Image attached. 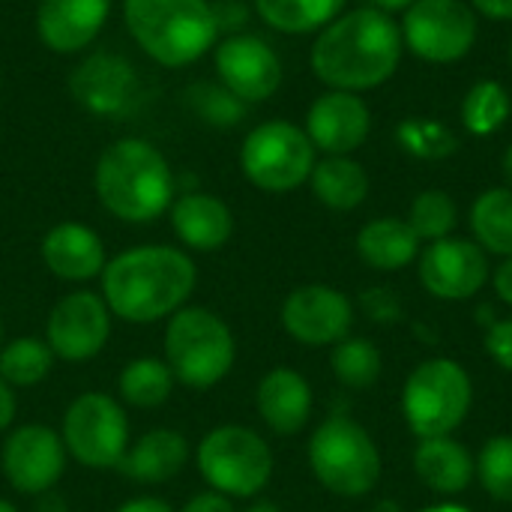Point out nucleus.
Masks as SVG:
<instances>
[{
    "label": "nucleus",
    "mask_w": 512,
    "mask_h": 512,
    "mask_svg": "<svg viewBox=\"0 0 512 512\" xmlns=\"http://www.w3.org/2000/svg\"><path fill=\"white\" fill-rule=\"evenodd\" d=\"M309 468L327 492L363 498L378 486L381 453L360 423L351 417H330L309 441Z\"/></svg>",
    "instance_id": "6"
},
{
    "label": "nucleus",
    "mask_w": 512,
    "mask_h": 512,
    "mask_svg": "<svg viewBox=\"0 0 512 512\" xmlns=\"http://www.w3.org/2000/svg\"><path fill=\"white\" fill-rule=\"evenodd\" d=\"M330 366H333V375L339 378L342 387L366 390V387H372L381 378L384 360H381V351L369 339L345 336L342 342L333 345Z\"/></svg>",
    "instance_id": "32"
},
{
    "label": "nucleus",
    "mask_w": 512,
    "mask_h": 512,
    "mask_svg": "<svg viewBox=\"0 0 512 512\" xmlns=\"http://www.w3.org/2000/svg\"><path fill=\"white\" fill-rule=\"evenodd\" d=\"M123 18L138 48L171 69L201 60L219 36L210 0H123Z\"/></svg>",
    "instance_id": "4"
},
{
    "label": "nucleus",
    "mask_w": 512,
    "mask_h": 512,
    "mask_svg": "<svg viewBox=\"0 0 512 512\" xmlns=\"http://www.w3.org/2000/svg\"><path fill=\"white\" fill-rule=\"evenodd\" d=\"M189 99L198 108V114L213 126H234L246 111V102H240L222 84H195L189 90Z\"/></svg>",
    "instance_id": "36"
},
{
    "label": "nucleus",
    "mask_w": 512,
    "mask_h": 512,
    "mask_svg": "<svg viewBox=\"0 0 512 512\" xmlns=\"http://www.w3.org/2000/svg\"><path fill=\"white\" fill-rule=\"evenodd\" d=\"M66 444L60 432L42 426V423H24L3 441L0 450V471L6 483L18 495H45L51 492L63 471H66Z\"/></svg>",
    "instance_id": "12"
},
{
    "label": "nucleus",
    "mask_w": 512,
    "mask_h": 512,
    "mask_svg": "<svg viewBox=\"0 0 512 512\" xmlns=\"http://www.w3.org/2000/svg\"><path fill=\"white\" fill-rule=\"evenodd\" d=\"M414 0H369L372 9H381L387 15H396V12H405Z\"/></svg>",
    "instance_id": "45"
},
{
    "label": "nucleus",
    "mask_w": 512,
    "mask_h": 512,
    "mask_svg": "<svg viewBox=\"0 0 512 512\" xmlns=\"http://www.w3.org/2000/svg\"><path fill=\"white\" fill-rule=\"evenodd\" d=\"M255 408L270 432L297 435L312 417V387L300 372L276 366L258 381Z\"/></svg>",
    "instance_id": "21"
},
{
    "label": "nucleus",
    "mask_w": 512,
    "mask_h": 512,
    "mask_svg": "<svg viewBox=\"0 0 512 512\" xmlns=\"http://www.w3.org/2000/svg\"><path fill=\"white\" fill-rule=\"evenodd\" d=\"M15 414H18V399H15V387L6 384L0 378V432H6L12 423H15Z\"/></svg>",
    "instance_id": "41"
},
{
    "label": "nucleus",
    "mask_w": 512,
    "mask_h": 512,
    "mask_svg": "<svg viewBox=\"0 0 512 512\" xmlns=\"http://www.w3.org/2000/svg\"><path fill=\"white\" fill-rule=\"evenodd\" d=\"M345 3L348 0H252L261 21L288 36L324 30L345 12Z\"/></svg>",
    "instance_id": "27"
},
{
    "label": "nucleus",
    "mask_w": 512,
    "mask_h": 512,
    "mask_svg": "<svg viewBox=\"0 0 512 512\" xmlns=\"http://www.w3.org/2000/svg\"><path fill=\"white\" fill-rule=\"evenodd\" d=\"M114 0H39L36 36L54 54L84 51L105 27Z\"/></svg>",
    "instance_id": "19"
},
{
    "label": "nucleus",
    "mask_w": 512,
    "mask_h": 512,
    "mask_svg": "<svg viewBox=\"0 0 512 512\" xmlns=\"http://www.w3.org/2000/svg\"><path fill=\"white\" fill-rule=\"evenodd\" d=\"M396 141L405 153L423 162H441L456 153V132L435 117H405L396 126Z\"/></svg>",
    "instance_id": "33"
},
{
    "label": "nucleus",
    "mask_w": 512,
    "mask_h": 512,
    "mask_svg": "<svg viewBox=\"0 0 512 512\" xmlns=\"http://www.w3.org/2000/svg\"><path fill=\"white\" fill-rule=\"evenodd\" d=\"M408 225L411 231L420 237V243H435V240H444L456 231L459 225V207L456 201L441 192V189H426L420 192L414 201H411V210H408Z\"/></svg>",
    "instance_id": "34"
},
{
    "label": "nucleus",
    "mask_w": 512,
    "mask_h": 512,
    "mask_svg": "<svg viewBox=\"0 0 512 512\" xmlns=\"http://www.w3.org/2000/svg\"><path fill=\"white\" fill-rule=\"evenodd\" d=\"M402 54L405 45L399 21L381 9L357 6L318 30L309 66L330 90L366 93L396 75Z\"/></svg>",
    "instance_id": "1"
},
{
    "label": "nucleus",
    "mask_w": 512,
    "mask_h": 512,
    "mask_svg": "<svg viewBox=\"0 0 512 512\" xmlns=\"http://www.w3.org/2000/svg\"><path fill=\"white\" fill-rule=\"evenodd\" d=\"M99 279L114 318L126 324H153L189 303L198 285V267L186 249L147 243L108 258Z\"/></svg>",
    "instance_id": "2"
},
{
    "label": "nucleus",
    "mask_w": 512,
    "mask_h": 512,
    "mask_svg": "<svg viewBox=\"0 0 512 512\" xmlns=\"http://www.w3.org/2000/svg\"><path fill=\"white\" fill-rule=\"evenodd\" d=\"M306 135L327 156H351L372 132V111L360 93L327 90L306 111Z\"/></svg>",
    "instance_id": "17"
},
{
    "label": "nucleus",
    "mask_w": 512,
    "mask_h": 512,
    "mask_svg": "<svg viewBox=\"0 0 512 512\" xmlns=\"http://www.w3.org/2000/svg\"><path fill=\"white\" fill-rule=\"evenodd\" d=\"M486 351L489 357L504 369L512 372V318L495 321L486 333Z\"/></svg>",
    "instance_id": "37"
},
{
    "label": "nucleus",
    "mask_w": 512,
    "mask_h": 512,
    "mask_svg": "<svg viewBox=\"0 0 512 512\" xmlns=\"http://www.w3.org/2000/svg\"><path fill=\"white\" fill-rule=\"evenodd\" d=\"M171 228L186 249L216 252L234 234V213L210 192H186L171 204Z\"/></svg>",
    "instance_id": "22"
},
{
    "label": "nucleus",
    "mask_w": 512,
    "mask_h": 512,
    "mask_svg": "<svg viewBox=\"0 0 512 512\" xmlns=\"http://www.w3.org/2000/svg\"><path fill=\"white\" fill-rule=\"evenodd\" d=\"M54 351L39 336H18L6 345H0V378L6 384L18 387H36L42 384L54 369Z\"/></svg>",
    "instance_id": "31"
},
{
    "label": "nucleus",
    "mask_w": 512,
    "mask_h": 512,
    "mask_svg": "<svg viewBox=\"0 0 512 512\" xmlns=\"http://www.w3.org/2000/svg\"><path fill=\"white\" fill-rule=\"evenodd\" d=\"M114 512H177L168 501L162 498H153V495H141V498H132L126 504H120Z\"/></svg>",
    "instance_id": "43"
},
{
    "label": "nucleus",
    "mask_w": 512,
    "mask_h": 512,
    "mask_svg": "<svg viewBox=\"0 0 512 512\" xmlns=\"http://www.w3.org/2000/svg\"><path fill=\"white\" fill-rule=\"evenodd\" d=\"M42 264L63 282H90L99 279L108 255L102 237L84 222H57L45 231L39 243Z\"/></svg>",
    "instance_id": "20"
},
{
    "label": "nucleus",
    "mask_w": 512,
    "mask_h": 512,
    "mask_svg": "<svg viewBox=\"0 0 512 512\" xmlns=\"http://www.w3.org/2000/svg\"><path fill=\"white\" fill-rule=\"evenodd\" d=\"M117 393L132 408H162L174 393V375L159 357H135L123 366L117 378Z\"/></svg>",
    "instance_id": "29"
},
{
    "label": "nucleus",
    "mask_w": 512,
    "mask_h": 512,
    "mask_svg": "<svg viewBox=\"0 0 512 512\" xmlns=\"http://www.w3.org/2000/svg\"><path fill=\"white\" fill-rule=\"evenodd\" d=\"M501 165H504V177H507V186L512 189V144L507 147V150H504V162H501Z\"/></svg>",
    "instance_id": "47"
},
{
    "label": "nucleus",
    "mask_w": 512,
    "mask_h": 512,
    "mask_svg": "<svg viewBox=\"0 0 512 512\" xmlns=\"http://www.w3.org/2000/svg\"><path fill=\"white\" fill-rule=\"evenodd\" d=\"M93 189L114 219L144 225L171 210L174 171L156 144L144 138H120L99 153Z\"/></svg>",
    "instance_id": "3"
},
{
    "label": "nucleus",
    "mask_w": 512,
    "mask_h": 512,
    "mask_svg": "<svg viewBox=\"0 0 512 512\" xmlns=\"http://www.w3.org/2000/svg\"><path fill=\"white\" fill-rule=\"evenodd\" d=\"M312 195L336 213L357 210L369 198V174L366 168L351 156H324L315 162L309 174Z\"/></svg>",
    "instance_id": "26"
},
{
    "label": "nucleus",
    "mask_w": 512,
    "mask_h": 512,
    "mask_svg": "<svg viewBox=\"0 0 512 512\" xmlns=\"http://www.w3.org/2000/svg\"><path fill=\"white\" fill-rule=\"evenodd\" d=\"M474 12L492 18V21H512V0H468Z\"/></svg>",
    "instance_id": "42"
},
{
    "label": "nucleus",
    "mask_w": 512,
    "mask_h": 512,
    "mask_svg": "<svg viewBox=\"0 0 512 512\" xmlns=\"http://www.w3.org/2000/svg\"><path fill=\"white\" fill-rule=\"evenodd\" d=\"M495 291H498V297H501L504 303H510L512 306V255L510 258H504V264L495 270Z\"/></svg>",
    "instance_id": "44"
},
{
    "label": "nucleus",
    "mask_w": 512,
    "mask_h": 512,
    "mask_svg": "<svg viewBox=\"0 0 512 512\" xmlns=\"http://www.w3.org/2000/svg\"><path fill=\"white\" fill-rule=\"evenodd\" d=\"M512 114V96L510 90L495 81V78H483L477 81L465 99H462V126L474 135V138H489L495 132H501L507 126Z\"/></svg>",
    "instance_id": "30"
},
{
    "label": "nucleus",
    "mask_w": 512,
    "mask_h": 512,
    "mask_svg": "<svg viewBox=\"0 0 512 512\" xmlns=\"http://www.w3.org/2000/svg\"><path fill=\"white\" fill-rule=\"evenodd\" d=\"M195 465L204 483L225 498H255L273 477V450L249 426H216L195 450Z\"/></svg>",
    "instance_id": "7"
},
{
    "label": "nucleus",
    "mask_w": 512,
    "mask_h": 512,
    "mask_svg": "<svg viewBox=\"0 0 512 512\" xmlns=\"http://www.w3.org/2000/svg\"><path fill=\"white\" fill-rule=\"evenodd\" d=\"M243 512H282V510H279V504H273V501H255L252 507H246Z\"/></svg>",
    "instance_id": "46"
},
{
    "label": "nucleus",
    "mask_w": 512,
    "mask_h": 512,
    "mask_svg": "<svg viewBox=\"0 0 512 512\" xmlns=\"http://www.w3.org/2000/svg\"><path fill=\"white\" fill-rule=\"evenodd\" d=\"M363 306H366V312H369L375 321H381V324H390V321L399 315V300H396V294L387 291V288H372V291H366V294H363Z\"/></svg>",
    "instance_id": "38"
},
{
    "label": "nucleus",
    "mask_w": 512,
    "mask_h": 512,
    "mask_svg": "<svg viewBox=\"0 0 512 512\" xmlns=\"http://www.w3.org/2000/svg\"><path fill=\"white\" fill-rule=\"evenodd\" d=\"M219 84L240 102H267L285 78L276 48L255 33H231L213 45Z\"/></svg>",
    "instance_id": "13"
},
{
    "label": "nucleus",
    "mask_w": 512,
    "mask_h": 512,
    "mask_svg": "<svg viewBox=\"0 0 512 512\" xmlns=\"http://www.w3.org/2000/svg\"><path fill=\"white\" fill-rule=\"evenodd\" d=\"M354 324L351 300L330 285L294 288L282 303V327L291 339L309 348L336 345Z\"/></svg>",
    "instance_id": "16"
},
{
    "label": "nucleus",
    "mask_w": 512,
    "mask_h": 512,
    "mask_svg": "<svg viewBox=\"0 0 512 512\" xmlns=\"http://www.w3.org/2000/svg\"><path fill=\"white\" fill-rule=\"evenodd\" d=\"M357 255L372 270H402L417 261L420 237L411 231L408 219L381 216L360 228L357 234Z\"/></svg>",
    "instance_id": "25"
},
{
    "label": "nucleus",
    "mask_w": 512,
    "mask_h": 512,
    "mask_svg": "<svg viewBox=\"0 0 512 512\" xmlns=\"http://www.w3.org/2000/svg\"><path fill=\"white\" fill-rule=\"evenodd\" d=\"M111 309L96 291H72L60 297L45 324V342L54 357L84 363L102 354L111 339Z\"/></svg>",
    "instance_id": "14"
},
{
    "label": "nucleus",
    "mask_w": 512,
    "mask_h": 512,
    "mask_svg": "<svg viewBox=\"0 0 512 512\" xmlns=\"http://www.w3.org/2000/svg\"><path fill=\"white\" fill-rule=\"evenodd\" d=\"M507 57H510V66H512V36H510V51H507Z\"/></svg>",
    "instance_id": "50"
},
{
    "label": "nucleus",
    "mask_w": 512,
    "mask_h": 512,
    "mask_svg": "<svg viewBox=\"0 0 512 512\" xmlns=\"http://www.w3.org/2000/svg\"><path fill=\"white\" fill-rule=\"evenodd\" d=\"M60 438L66 453L90 471L120 468L132 438L123 405L108 393H81L63 414Z\"/></svg>",
    "instance_id": "10"
},
{
    "label": "nucleus",
    "mask_w": 512,
    "mask_h": 512,
    "mask_svg": "<svg viewBox=\"0 0 512 512\" xmlns=\"http://www.w3.org/2000/svg\"><path fill=\"white\" fill-rule=\"evenodd\" d=\"M402 45L426 63H456L471 54L480 21L468 0H414L399 21Z\"/></svg>",
    "instance_id": "11"
},
{
    "label": "nucleus",
    "mask_w": 512,
    "mask_h": 512,
    "mask_svg": "<svg viewBox=\"0 0 512 512\" xmlns=\"http://www.w3.org/2000/svg\"><path fill=\"white\" fill-rule=\"evenodd\" d=\"M165 363L189 390H210L228 378L237 360V342L222 315L207 306H183L168 318L162 339Z\"/></svg>",
    "instance_id": "5"
},
{
    "label": "nucleus",
    "mask_w": 512,
    "mask_h": 512,
    "mask_svg": "<svg viewBox=\"0 0 512 512\" xmlns=\"http://www.w3.org/2000/svg\"><path fill=\"white\" fill-rule=\"evenodd\" d=\"M0 345H3V324H0Z\"/></svg>",
    "instance_id": "51"
},
{
    "label": "nucleus",
    "mask_w": 512,
    "mask_h": 512,
    "mask_svg": "<svg viewBox=\"0 0 512 512\" xmlns=\"http://www.w3.org/2000/svg\"><path fill=\"white\" fill-rule=\"evenodd\" d=\"M69 90L75 102L90 114L117 117L132 105L138 93V75L126 57H117L111 51H96L72 69Z\"/></svg>",
    "instance_id": "18"
},
{
    "label": "nucleus",
    "mask_w": 512,
    "mask_h": 512,
    "mask_svg": "<svg viewBox=\"0 0 512 512\" xmlns=\"http://www.w3.org/2000/svg\"><path fill=\"white\" fill-rule=\"evenodd\" d=\"M180 512H234V504H231V498H225V495L207 489V492L192 495V498L183 504V510Z\"/></svg>",
    "instance_id": "39"
},
{
    "label": "nucleus",
    "mask_w": 512,
    "mask_h": 512,
    "mask_svg": "<svg viewBox=\"0 0 512 512\" xmlns=\"http://www.w3.org/2000/svg\"><path fill=\"white\" fill-rule=\"evenodd\" d=\"M189 441L177 429H150L129 444L117 471L135 483L159 486L174 480L189 465Z\"/></svg>",
    "instance_id": "23"
},
{
    "label": "nucleus",
    "mask_w": 512,
    "mask_h": 512,
    "mask_svg": "<svg viewBox=\"0 0 512 512\" xmlns=\"http://www.w3.org/2000/svg\"><path fill=\"white\" fill-rule=\"evenodd\" d=\"M0 512H18V507H15V504H9L6 498H0Z\"/></svg>",
    "instance_id": "49"
},
{
    "label": "nucleus",
    "mask_w": 512,
    "mask_h": 512,
    "mask_svg": "<svg viewBox=\"0 0 512 512\" xmlns=\"http://www.w3.org/2000/svg\"><path fill=\"white\" fill-rule=\"evenodd\" d=\"M420 512H471L465 510V507H459V504H435V507H426V510Z\"/></svg>",
    "instance_id": "48"
},
{
    "label": "nucleus",
    "mask_w": 512,
    "mask_h": 512,
    "mask_svg": "<svg viewBox=\"0 0 512 512\" xmlns=\"http://www.w3.org/2000/svg\"><path fill=\"white\" fill-rule=\"evenodd\" d=\"M477 477L495 501L512 504V435H495L486 441L477 459Z\"/></svg>",
    "instance_id": "35"
},
{
    "label": "nucleus",
    "mask_w": 512,
    "mask_h": 512,
    "mask_svg": "<svg viewBox=\"0 0 512 512\" xmlns=\"http://www.w3.org/2000/svg\"><path fill=\"white\" fill-rule=\"evenodd\" d=\"M213 12H216V24L219 30L222 27H237L246 21V9L237 3V0H222V3H213Z\"/></svg>",
    "instance_id": "40"
},
{
    "label": "nucleus",
    "mask_w": 512,
    "mask_h": 512,
    "mask_svg": "<svg viewBox=\"0 0 512 512\" xmlns=\"http://www.w3.org/2000/svg\"><path fill=\"white\" fill-rule=\"evenodd\" d=\"M474 387L468 372L447 357H435L420 363L402 390V411L411 432L426 438H447L453 435L468 411H471Z\"/></svg>",
    "instance_id": "8"
},
{
    "label": "nucleus",
    "mask_w": 512,
    "mask_h": 512,
    "mask_svg": "<svg viewBox=\"0 0 512 512\" xmlns=\"http://www.w3.org/2000/svg\"><path fill=\"white\" fill-rule=\"evenodd\" d=\"M420 282L438 300H471L489 282V255L474 240H435L420 255Z\"/></svg>",
    "instance_id": "15"
},
{
    "label": "nucleus",
    "mask_w": 512,
    "mask_h": 512,
    "mask_svg": "<svg viewBox=\"0 0 512 512\" xmlns=\"http://www.w3.org/2000/svg\"><path fill=\"white\" fill-rule=\"evenodd\" d=\"M471 231L474 243L486 255H512V189L510 186H495L477 195L471 207Z\"/></svg>",
    "instance_id": "28"
},
{
    "label": "nucleus",
    "mask_w": 512,
    "mask_h": 512,
    "mask_svg": "<svg viewBox=\"0 0 512 512\" xmlns=\"http://www.w3.org/2000/svg\"><path fill=\"white\" fill-rule=\"evenodd\" d=\"M0 90H3V78H0Z\"/></svg>",
    "instance_id": "52"
},
{
    "label": "nucleus",
    "mask_w": 512,
    "mask_h": 512,
    "mask_svg": "<svg viewBox=\"0 0 512 512\" xmlns=\"http://www.w3.org/2000/svg\"><path fill=\"white\" fill-rule=\"evenodd\" d=\"M414 471L432 492L462 495L477 474V462L459 441H453L447 435V438L420 441V447L414 453Z\"/></svg>",
    "instance_id": "24"
},
{
    "label": "nucleus",
    "mask_w": 512,
    "mask_h": 512,
    "mask_svg": "<svg viewBox=\"0 0 512 512\" xmlns=\"http://www.w3.org/2000/svg\"><path fill=\"white\" fill-rule=\"evenodd\" d=\"M315 153L318 150L303 126L288 120H264L243 138L240 168L255 189L285 195L309 183L318 162Z\"/></svg>",
    "instance_id": "9"
}]
</instances>
